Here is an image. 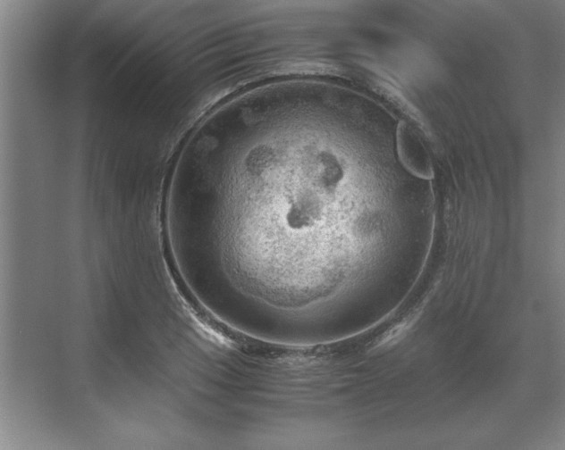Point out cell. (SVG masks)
I'll use <instances>...</instances> for the list:
<instances>
[{"label":"cell","instance_id":"6da1fadb","mask_svg":"<svg viewBox=\"0 0 565 450\" xmlns=\"http://www.w3.org/2000/svg\"><path fill=\"white\" fill-rule=\"evenodd\" d=\"M397 148L403 165L415 176L433 177V166L428 153L416 131L405 121L397 128Z\"/></svg>","mask_w":565,"mask_h":450}]
</instances>
